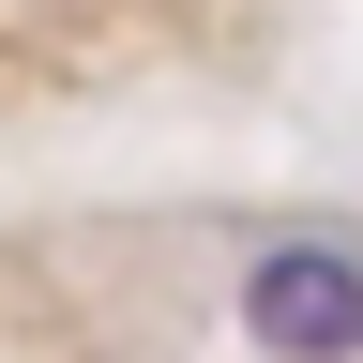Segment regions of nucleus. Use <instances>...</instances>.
<instances>
[{
    "label": "nucleus",
    "instance_id": "obj_1",
    "mask_svg": "<svg viewBox=\"0 0 363 363\" xmlns=\"http://www.w3.org/2000/svg\"><path fill=\"white\" fill-rule=\"evenodd\" d=\"M242 333L272 363H363V242H333V227L272 242L242 272Z\"/></svg>",
    "mask_w": 363,
    "mask_h": 363
}]
</instances>
